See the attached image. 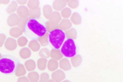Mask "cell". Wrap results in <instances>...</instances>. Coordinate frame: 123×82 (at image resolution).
<instances>
[{
  "label": "cell",
  "mask_w": 123,
  "mask_h": 82,
  "mask_svg": "<svg viewBox=\"0 0 123 82\" xmlns=\"http://www.w3.org/2000/svg\"><path fill=\"white\" fill-rule=\"evenodd\" d=\"M46 24L42 18H29L24 27L25 36L31 39H39L46 34Z\"/></svg>",
  "instance_id": "6da1fadb"
},
{
  "label": "cell",
  "mask_w": 123,
  "mask_h": 82,
  "mask_svg": "<svg viewBox=\"0 0 123 82\" xmlns=\"http://www.w3.org/2000/svg\"><path fill=\"white\" fill-rule=\"evenodd\" d=\"M17 58L12 55H2L0 58V72L3 74H12L15 72L19 65Z\"/></svg>",
  "instance_id": "7a4b0ae2"
},
{
  "label": "cell",
  "mask_w": 123,
  "mask_h": 82,
  "mask_svg": "<svg viewBox=\"0 0 123 82\" xmlns=\"http://www.w3.org/2000/svg\"><path fill=\"white\" fill-rule=\"evenodd\" d=\"M65 31L60 29H55L49 34V43L54 49H60L66 40Z\"/></svg>",
  "instance_id": "3957f363"
},
{
  "label": "cell",
  "mask_w": 123,
  "mask_h": 82,
  "mask_svg": "<svg viewBox=\"0 0 123 82\" xmlns=\"http://www.w3.org/2000/svg\"><path fill=\"white\" fill-rule=\"evenodd\" d=\"M61 53L65 57H73L77 53V48L75 40L71 39H67L63 43L61 47Z\"/></svg>",
  "instance_id": "277c9868"
},
{
  "label": "cell",
  "mask_w": 123,
  "mask_h": 82,
  "mask_svg": "<svg viewBox=\"0 0 123 82\" xmlns=\"http://www.w3.org/2000/svg\"><path fill=\"white\" fill-rule=\"evenodd\" d=\"M19 20H20V17L17 16V14H15V13H12L7 18V25L9 26H11L12 28L16 26V25H18V23H19Z\"/></svg>",
  "instance_id": "5b68a950"
},
{
  "label": "cell",
  "mask_w": 123,
  "mask_h": 82,
  "mask_svg": "<svg viewBox=\"0 0 123 82\" xmlns=\"http://www.w3.org/2000/svg\"><path fill=\"white\" fill-rule=\"evenodd\" d=\"M4 45H5V48L7 49V50L13 51L17 49V43L13 38H8V39H6Z\"/></svg>",
  "instance_id": "8992f818"
},
{
  "label": "cell",
  "mask_w": 123,
  "mask_h": 82,
  "mask_svg": "<svg viewBox=\"0 0 123 82\" xmlns=\"http://www.w3.org/2000/svg\"><path fill=\"white\" fill-rule=\"evenodd\" d=\"M17 16L20 18H26V17H29L30 10L25 6H21V7H17Z\"/></svg>",
  "instance_id": "52a82bcc"
},
{
  "label": "cell",
  "mask_w": 123,
  "mask_h": 82,
  "mask_svg": "<svg viewBox=\"0 0 123 82\" xmlns=\"http://www.w3.org/2000/svg\"><path fill=\"white\" fill-rule=\"evenodd\" d=\"M65 78V73L62 70H56L52 74V80L55 82H61Z\"/></svg>",
  "instance_id": "ba28073f"
},
{
  "label": "cell",
  "mask_w": 123,
  "mask_h": 82,
  "mask_svg": "<svg viewBox=\"0 0 123 82\" xmlns=\"http://www.w3.org/2000/svg\"><path fill=\"white\" fill-rule=\"evenodd\" d=\"M58 66L60 67V68L62 70H63V71H70L71 68L70 61L67 58H62L60 60V62H59Z\"/></svg>",
  "instance_id": "9c48e42d"
},
{
  "label": "cell",
  "mask_w": 123,
  "mask_h": 82,
  "mask_svg": "<svg viewBox=\"0 0 123 82\" xmlns=\"http://www.w3.org/2000/svg\"><path fill=\"white\" fill-rule=\"evenodd\" d=\"M61 21H62V17L60 13H57V12H53V13L51 14L50 17L49 19V21H50V22H52L53 24H57V25H58Z\"/></svg>",
  "instance_id": "30bf717a"
},
{
  "label": "cell",
  "mask_w": 123,
  "mask_h": 82,
  "mask_svg": "<svg viewBox=\"0 0 123 82\" xmlns=\"http://www.w3.org/2000/svg\"><path fill=\"white\" fill-rule=\"evenodd\" d=\"M71 26V22L70 20L68 19H63L60 21V23L58 24V29L62 30V31H67L69 30Z\"/></svg>",
  "instance_id": "8fae6325"
},
{
  "label": "cell",
  "mask_w": 123,
  "mask_h": 82,
  "mask_svg": "<svg viewBox=\"0 0 123 82\" xmlns=\"http://www.w3.org/2000/svg\"><path fill=\"white\" fill-rule=\"evenodd\" d=\"M23 32H24V31L22 29H21V28L12 27V28H11V30H10L9 34H10V35L13 38H20L21 36V35L23 34Z\"/></svg>",
  "instance_id": "7c38bea8"
},
{
  "label": "cell",
  "mask_w": 123,
  "mask_h": 82,
  "mask_svg": "<svg viewBox=\"0 0 123 82\" xmlns=\"http://www.w3.org/2000/svg\"><path fill=\"white\" fill-rule=\"evenodd\" d=\"M67 3V1H54L53 3V7L54 10H56V12H58L65 8Z\"/></svg>",
  "instance_id": "4fadbf2b"
},
{
  "label": "cell",
  "mask_w": 123,
  "mask_h": 82,
  "mask_svg": "<svg viewBox=\"0 0 123 82\" xmlns=\"http://www.w3.org/2000/svg\"><path fill=\"white\" fill-rule=\"evenodd\" d=\"M48 70L50 71H55L58 68V62L57 60L54 59H50L49 61H48L47 63Z\"/></svg>",
  "instance_id": "5bb4252c"
},
{
  "label": "cell",
  "mask_w": 123,
  "mask_h": 82,
  "mask_svg": "<svg viewBox=\"0 0 123 82\" xmlns=\"http://www.w3.org/2000/svg\"><path fill=\"white\" fill-rule=\"evenodd\" d=\"M29 48L34 52H38L40 49V44L36 39H31L28 44Z\"/></svg>",
  "instance_id": "9a60e30c"
},
{
  "label": "cell",
  "mask_w": 123,
  "mask_h": 82,
  "mask_svg": "<svg viewBox=\"0 0 123 82\" xmlns=\"http://www.w3.org/2000/svg\"><path fill=\"white\" fill-rule=\"evenodd\" d=\"M19 55H20V57H21L22 59L29 58V57L31 56V49H28V48H23V49H21V50H20Z\"/></svg>",
  "instance_id": "2e32d148"
},
{
  "label": "cell",
  "mask_w": 123,
  "mask_h": 82,
  "mask_svg": "<svg viewBox=\"0 0 123 82\" xmlns=\"http://www.w3.org/2000/svg\"><path fill=\"white\" fill-rule=\"evenodd\" d=\"M50 57L54 60H61L62 58V54L59 49H52L50 51Z\"/></svg>",
  "instance_id": "e0dca14e"
},
{
  "label": "cell",
  "mask_w": 123,
  "mask_h": 82,
  "mask_svg": "<svg viewBox=\"0 0 123 82\" xmlns=\"http://www.w3.org/2000/svg\"><path fill=\"white\" fill-rule=\"evenodd\" d=\"M71 22L74 25H80L81 23V17L78 13H74L71 16Z\"/></svg>",
  "instance_id": "ac0fdd59"
},
{
  "label": "cell",
  "mask_w": 123,
  "mask_h": 82,
  "mask_svg": "<svg viewBox=\"0 0 123 82\" xmlns=\"http://www.w3.org/2000/svg\"><path fill=\"white\" fill-rule=\"evenodd\" d=\"M25 70H27V71H33L35 69V67H36L35 62L32 59L27 60V61L25 63Z\"/></svg>",
  "instance_id": "d6986e66"
},
{
  "label": "cell",
  "mask_w": 123,
  "mask_h": 82,
  "mask_svg": "<svg viewBox=\"0 0 123 82\" xmlns=\"http://www.w3.org/2000/svg\"><path fill=\"white\" fill-rule=\"evenodd\" d=\"M25 66L22 65V64L19 63V65L17 66V69L15 71V75L18 77H21V76H25Z\"/></svg>",
  "instance_id": "ffe728a7"
},
{
  "label": "cell",
  "mask_w": 123,
  "mask_h": 82,
  "mask_svg": "<svg viewBox=\"0 0 123 82\" xmlns=\"http://www.w3.org/2000/svg\"><path fill=\"white\" fill-rule=\"evenodd\" d=\"M43 16H44L45 18L49 20L51 16V14L53 13L52 7L49 5H44L43 7Z\"/></svg>",
  "instance_id": "44dd1931"
},
{
  "label": "cell",
  "mask_w": 123,
  "mask_h": 82,
  "mask_svg": "<svg viewBox=\"0 0 123 82\" xmlns=\"http://www.w3.org/2000/svg\"><path fill=\"white\" fill-rule=\"evenodd\" d=\"M65 35H66V37H67L68 39H73V40H75L77 36V32L76 31V29L72 28V29H69V30H67V31H66Z\"/></svg>",
  "instance_id": "7402d4cb"
},
{
  "label": "cell",
  "mask_w": 123,
  "mask_h": 82,
  "mask_svg": "<svg viewBox=\"0 0 123 82\" xmlns=\"http://www.w3.org/2000/svg\"><path fill=\"white\" fill-rule=\"evenodd\" d=\"M81 62H82V57H81L80 55H76L75 57H71V63L73 67H77L81 64Z\"/></svg>",
  "instance_id": "603a6c76"
},
{
  "label": "cell",
  "mask_w": 123,
  "mask_h": 82,
  "mask_svg": "<svg viewBox=\"0 0 123 82\" xmlns=\"http://www.w3.org/2000/svg\"><path fill=\"white\" fill-rule=\"evenodd\" d=\"M30 82H38L39 80V76L36 71H30L28 74V77Z\"/></svg>",
  "instance_id": "cb8c5ba5"
},
{
  "label": "cell",
  "mask_w": 123,
  "mask_h": 82,
  "mask_svg": "<svg viewBox=\"0 0 123 82\" xmlns=\"http://www.w3.org/2000/svg\"><path fill=\"white\" fill-rule=\"evenodd\" d=\"M47 63H48L47 59L43 58V57H41V58H39L38 62H37V67H38V68L39 70L43 71L44 69H46Z\"/></svg>",
  "instance_id": "d4e9b609"
},
{
  "label": "cell",
  "mask_w": 123,
  "mask_h": 82,
  "mask_svg": "<svg viewBox=\"0 0 123 82\" xmlns=\"http://www.w3.org/2000/svg\"><path fill=\"white\" fill-rule=\"evenodd\" d=\"M40 8H36V9H33V10H30V14L29 17L31 18H39L40 17Z\"/></svg>",
  "instance_id": "484cf974"
},
{
  "label": "cell",
  "mask_w": 123,
  "mask_h": 82,
  "mask_svg": "<svg viewBox=\"0 0 123 82\" xmlns=\"http://www.w3.org/2000/svg\"><path fill=\"white\" fill-rule=\"evenodd\" d=\"M49 32H46V34H45L43 37L39 38L38 39V42L39 43V44L43 46V47L49 44Z\"/></svg>",
  "instance_id": "4316f807"
},
{
  "label": "cell",
  "mask_w": 123,
  "mask_h": 82,
  "mask_svg": "<svg viewBox=\"0 0 123 82\" xmlns=\"http://www.w3.org/2000/svg\"><path fill=\"white\" fill-rule=\"evenodd\" d=\"M17 3L16 1H12L11 3H10V5L8 6V7L7 8V13H9L10 15L11 14H12L13 13H14L15 11H17Z\"/></svg>",
  "instance_id": "83f0119b"
},
{
  "label": "cell",
  "mask_w": 123,
  "mask_h": 82,
  "mask_svg": "<svg viewBox=\"0 0 123 82\" xmlns=\"http://www.w3.org/2000/svg\"><path fill=\"white\" fill-rule=\"evenodd\" d=\"M60 15H61V17H63L64 19H68L71 16V10L70 8H68V7H65V8H63L62 10Z\"/></svg>",
  "instance_id": "f1b7e54d"
},
{
  "label": "cell",
  "mask_w": 123,
  "mask_h": 82,
  "mask_svg": "<svg viewBox=\"0 0 123 82\" xmlns=\"http://www.w3.org/2000/svg\"><path fill=\"white\" fill-rule=\"evenodd\" d=\"M27 5H28V9L30 8L31 10L39 8V1H28L27 2Z\"/></svg>",
  "instance_id": "f546056e"
},
{
  "label": "cell",
  "mask_w": 123,
  "mask_h": 82,
  "mask_svg": "<svg viewBox=\"0 0 123 82\" xmlns=\"http://www.w3.org/2000/svg\"><path fill=\"white\" fill-rule=\"evenodd\" d=\"M45 24H46L47 32H49V33H50L52 31H53V30L57 29V28H58V25H57V24H53L52 22H50V21H47Z\"/></svg>",
  "instance_id": "4dcf8cb0"
},
{
  "label": "cell",
  "mask_w": 123,
  "mask_h": 82,
  "mask_svg": "<svg viewBox=\"0 0 123 82\" xmlns=\"http://www.w3.org/2000/svg\"><path fill=\"white\" fill-rule=\"evenodd\" d=\"M39 54L41 57H43V58L47 59L49 57H50V51L44 48V49H42L40 51H39Z\"/></svg>",
  "instance_id": "1f68e13d"
},
{
  "label": "cell",
  "mask_w": 123,
  "mask_h": 82,
  "mask_svg": "<svg viewBox=\"0 0 123 82\" xmlns=\"http://www.w3.org/2000/svg\"><path fill=\"white\" fill-rule=\"evenodd\" d=\"M17 44L19 46H21V47H24V46H25L28 44V40H27V38L25 37V36H21L20 38H18V39H17Z\"/></svg>",
  "instance_id": "d6a6232c"
},
{
  "label": "cell",
  "mask_w": 123,
  "mask_h": 82,
  "mask_svg": "<svg viewBox=\"0 0 123 82\" xmlns=\"http://www.w3.org/2000/svg\"><path fill=\"white\" fill-rule=\"evenodd\" d=\"M49 80V75L46 72H43L39 76V82H47Z\"/></svg>",
  "instance_id": "836d02e7"
},
{
  "label": "cell",
  "mask_w": 123,
  "mask_h": 82,
  "mask_svg": "<svg viewBox=\"0 0 123 82\" xmlns=\"http://www.w3.org/2000/svg\"><path fill=\"white\" fill-rule=\"evenodd\" d=\"M27 21H28V17H26V18H20L19 23H18L19 28L24 30V27H25V23H26Z\"/></svg>",
  "instance_id": "e575fe53"
},
{
  "label": "cell",
  "mask_w": 123,
  "mask_h": 82,
  "mask_svg": "<svg viewBox=\"0 0 123 82\" xmlns=\"http://www.w3.org/2000/svg\"><path fill=\"white\" fill-rule=\"evenodd\" d=\"M67 4L71 8H76L79 5L78 1H67Z\"/></svg>",
  "instance_id": "d590c367"
},
{
  "label": "cell",
  "mask_w": 123,
  "mask_h": 82,
  "mask_svg": "<svg viewBox=\"0 0 123 82\" xmlns=\"http://www.w3.org/2000/svg\"><path fill=\"white\" fill-rule=\"evenodd\" d=\"M6 39H6V35L4 34H0V47H2V46L3 45Z\"/></svg>",
  "instance_id": "8d00e7d4"
},
{
  "label": "cell",
  "mask_w": 123,
  "mask_h": 82,
  "mask_svg": "<svg viewBox=\"0 0 123 82\" xmlns=\"http://www.w3.org/2000/svg\"><path fill=\"white\" fill-rule=\"evenodd\" d=\"M17 82H30V81L26 76H21L18 78Z\"/></svg>",
  "instance_id": "74e56055"
},
{
  "label": "cell",
  "mask_w": 123,
  "mask_h": 82,
  "mask_svg": "<svg viewBox=\"0 0 123 82\" xmlns=\"http://www.w3.org/2000/svg\"><path fill=\"white\" fill-rule=\"evenodd\" d=\"M17 2V3H19V4H25V3H27L26 1H16Z\"/></svg>",
  "instance_id": "f35d334b"
},
{
  "label": "cell",
  "mask_w": 123,
  "mask_h": 82,
  "mask_svg": "<svg viewBox=\"0 0 123 82\" xmlns=\"http://www.w3.org/2000/svg\"><path fill=\"white\" fill-rule=\"evenodd\" d=\"M9 3V1H0V3H3V4H8Z\"/></svg>",
  "instance_id": "ab89813d"
},
{
  "label": "cell",
  "mask_w": 123,
  "mask_h": 82,
  "mask_svg": "<svg viewBox=\"0 0 123 82\" xmlns=\"http://www.w3.org/2000/svg\"><path fill=\"white\" fill-rule=\"evenodd\" d=\"M47 82H55V81H53V80H49V81H48Z\"/></svg>",
  "instance_id": "60d3db41"
},
{
  "label": "cell",
  "mask_w": 123,
  "mask_h": 82,
  "mask_svg": "<svg viewBox=\"0 0 123 82\" xmlns=\"http://www.w3.org/2000/svg\"><path fill=\"white\" fill-rule=\"evenodd\" d=\"M62 82H71V81H68V80H66V81H62Z\"/></svg>",
  "instance_id": "b9f144b4"
},
{
  "label": "cell",
  "mask_w": 123,
  "mask_h": 82,
  "mask_svg": "<svg viewBox=\"0 0 123 82\" xmlns=\"http://www.w3.org/2000/svg\"><path fill=\"white\" fill-rule=\"evenodd\" d=\"M1 57H2V55H1V53H0V58H1Z\"/></svg>",
  "instance_id": "7bdbcfd3"
}]
</instances>
